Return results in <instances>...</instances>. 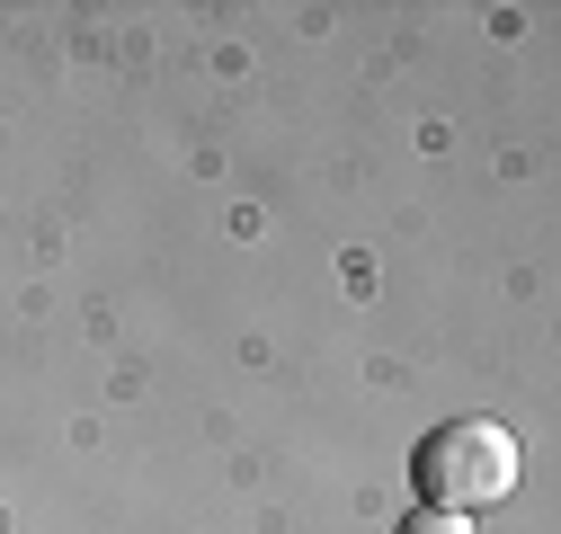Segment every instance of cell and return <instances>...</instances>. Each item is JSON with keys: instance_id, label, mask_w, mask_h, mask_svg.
Masks as SVG:
<instances>
[{"instance_id": "2", "label": "cell", "mask_w": 561, "mask_h": 534, "mask_svg": "<svg viewBox=\"0 0 561 534\" xmlns=\"http://www.w3.org/2000/svg\"><path fill=\"white\" fill-rule=\"evenodd\" d=\"M392 534H472V516H455V508H410Z\"/></svg>"}, {"instance_id": "1", "label": "cell", "mask_w": 561, "mask_h": 534, "mask_svg": "<svg viewBox=\"0 0 561 534\" xmlns=\"http://www.w3.org/2000/svg\"><path fill=\"white\" fill-rule=\"evenodd\" d=\"M517 473H526V454H517V437L500 419H446L437 437H419V454H410L419 508H455V516L500 508L517 490Z\"/></svg>"}]
</instances>
